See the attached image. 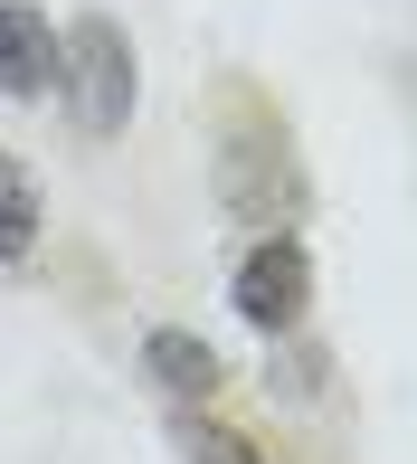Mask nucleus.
Wrapping results in <instances>:
<instances>
[{"mask_svg":"<svg viewBox=\"0 0 417 464\" xmlns=\"http://www.w3.org/2000/svg\"><path fill=\"white\" fill-rule=\"evenodd\" d=\"M208 199H218L247 237H276V227L304 237L313 171L295 152V123H285L266 95H228L218 104V133H208Z\"/></svg>","mask_w":417,"mask_h":464,"instance_id":"nucleus-1","label":"nucleus"},{"mask_svg":"<svg viewBox=\"0 0 417 464\" xmlns=\"http://www.w3.org/2000/svg\"><path fill=\"white\" fill-rule=\"evenodd\" d=\"M313 246L295 227H276V237H247L238 256H228V313H238L257 342H285V332H313Z\"/></svg>","mask_w":417,"mask_h":464,"instance_id":"nucleus-3","label":"nucleus"},{"mask_svg":"<svg viewBox=\"0 0 417 464\" xmlns=\"http://www.w3.org/2000/svg\"><path fill=\"white\" fill-rule=\"evenodd\" d=\"M133 379L161 398V408H218L228 351L208 342V332H190V323H152V332L133 342Z\"/></svg>","mask_w":417,"mask_h":464,"instance_id":"nucleus-4","label":"nucleus"},{"mask_svg":"<svg viewBox=\"0 0 417 464\" xmlns=\"http://www.w3.org/2000/svg\"><path fill=\"white\" fill-rule=\"evenodd\" d=\"M57 114L76 123L86 142H123L142 114V38L123 29L114 10H76L57 29Z\"/></svg>","mask_w":417,"mask_h":464,"instance_id":"nucleus-2","label":"nucleus"},{"mask_svg":"<svg viewBox=\"0 0 417 464\" xmlns=\"http://www.w3.org/2000/svg\"><path fill=\"white\" fill-rule=\"evenodd\" d=\"M38 237H48V189H38V171L0 142V266H29Z\"/></svg>","mask_w":417,"mask_h":464,"instance_id":"nucleus-6","label":"nucleus"},{"mask_svg":"<svg viewBox=\"0 0 417 464\" xmlns=\"http://www.w3.org/2000/svg\"><path fill=\"white\" fill-rule=\"evenodd\" d=\"M266 398H285V408H323V398H332V351L313 342V332L266 342Z\"/></svg>","mask_w":417,"mask_h":464,"instance_id":"nucleus-8","label":"nucleus"},{"mask_svg":"<svg viewBox=\"0 0 417 464\" xmlns=\"http://www.w3.org/2000/svg\"><path fill=\"white\" fill-rule=\"evenodd\" d=\"M161 436H171L180 464H276L247 427H228L218 408H171V417H161Z\"/></svg>","mask_w":417,"mask_h":464,"instance_id":"nucleus-7","label":"nucleus"},{"mask_svg":"<svg viewBox=\"0 0 417 464\" xmlns=\"http://www.w3.org/2000/svg\"><path fill=\"white\" fill-rule=\"evenodd\" d=\"M57 95V19L38 0H0V104Z\"/></svg>","mask_w":417,"mask_h":464,"instance_id":"nucleus-5","label":"nucleus"}]
</instances>
